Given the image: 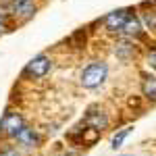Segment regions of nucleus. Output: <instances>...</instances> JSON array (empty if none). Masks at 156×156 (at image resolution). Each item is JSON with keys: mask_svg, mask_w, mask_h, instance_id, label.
<instances>
[{"mask_svg": "<svg viewBox=\"0 0 156 156\" xmlns=\"http://www.w3.org/2000/svg\"><path fill=\"white\" fill-rule=\"evenodd\" d=\"M106 77H108V65L102 60H94L87 67H83V71L79 75V83L85 90H96L106 81Z\"/></svg>", "mask_w": 156, "mask_h": 156, "instance_id": "obj_1", "label": "nucleus"}, {"mask_svg": "<svg viewBox=\"0 0 156 156\" xmlns=\"http://www.w3.org/2000/svg\"><path fill=\"white\" fill-rule=\"evenodd\" d=\"M25 125L27 123H25L23 115L17 108H6L4 115H2V119H0V135L6 137V140H15L17 133L21 131Z\"/></svg>", "mask_w": 156, "mask_h": 156, "instance_id": "obj_2", "label": "nucleus"}, {"mask_svg": "<svg viewBox=\"0 0 156 156\" xmlns=\"http://www.w3.org/2000/svg\"><path fill=\"white\" fill-rule=\"evenodd\" d=\"M2 9L6 11L9 17L17 19V21H29L34 15L37 12V4L34 0H6L2 4Z\"/></svg>", "mask_w": 156, "mask_h": 156, "instance_id": "obj_3", "label": "nucleus"}, {"mask_svg": "<svg viewBox=\"0 0 156 156\" xmlns=\"http://www.w3.org/2000/svg\"><path fill=\"white\" fill-rule=\"evenodd\" d=\"M52 71V58L48 54H37L25 65L21 71V79H42Z\"/></svg>", "mask_w": 156, "mask_h": 156, "instance_id": "obj_4", "label": "nucleus"}, {"mask_svg": "<svg viewBox=\"0 0 156 156\" xmlns=\"http://www.w3.org/2000/svg\"><path fill=\"white\" fill-rule=\"evenodd\" d=\"M79 125L90 127V129H96V131L102 133L104 129H108V125H110V117H108V112H104L98 104H92V106L85 110V115H83V119H81Z\"/></svg>", "mask_w": 156, "mask_h": 156, "instance_id": "obj_5", "label": "nucleus"}, {"mask_svg": "<svg viewBox=\"0 0 156 156\" xmlns=\"http://www.w3.org/2000/svg\"><path fill=\"white\" fill-rule=\"evenodd\" d=\"M15 144H19V148H25V150H36V148L42 146V133L31 125H25L23 129L17 133Z\"/></svg>", "mask_w": 156, "mask_h": 156, "instance_id": "obj_6", "label": "nucleus"}, {"mask_svg": "<svg viewBox=\"0 0 156 156\" xmlns=\"http://www.w3.org/2000/svg\"><path fill=\"white\" fill-rule=\"evenodd\" d=\"M129 12H131L129 9H117V11L108 12L102 21H104L108 31H121V27H123V23H125V19H127Z\"/></svg>", "mask_w": 156, "mask_h": 156, "instance_id": "obj_7", "label": "nucleus"}, {"mask_svg": "<svg viewBox=\"0 0 156 156\" xmlns=\"http://www.w3.org/2000/svg\"><path fill=\"white\" fill-rule=\"evenodd\" d=\"M121 31H123L125 36H129V37H140L142 36V21L133 15V11L127 15V19H125V23L121 27Z\"/></svg>", "mask_w": 156, "mask_h": 156, "instance_id": "obj_8", "label": "nucleus"}, {"mask_svg": "<svg viewBox=\"0 0 156 156\" xmlns=\"http://www.w3.org/2000/svg\"><path fill=\"white\" fill-rule=\"evenodd\" d=\"M142 94L150 102H156V75L142 73Z\"/></svg>", "mask_w": 156, "mask_h": 156, "instance_id": "obj_9", "label": "nucleus"}, {"mask_svg": "<svg viewBox=\"0 0 156 156\" xmlns=\"http://www.w3.org/2000/svg\"><path fill=\"white\" fill-rule=\"evenodd\" d=\"M131 131H133V127H131V125H127V127L119 129V131H117L115 135H112V137H110V148H112V150H119L121 146H123V142L127 140V135H129Z\"/></svg>", "mask_w": 156, "mask_h": 156, "instance_id": "obj_10", "label": "nucleus"}, {"mask_svg": "<svg viewBox=\"0 0 156 156\" xmlns=\"http://www.w3.org/2000/svg\"><path fill=\"white\" fill-rule=\"evenodd\" d=\"M115 52H117V56L123 60L131 58L133 54H135V46L133 44H129V42H119L117 44V48H115Z\"/></svg>", "mask_w": 156, "mask_h": 156, "instance_id": "obj_11", "label": "nucleus"}, {"mask_svg": "<svg viewBox=\"0 0 156 156\" xmlns=\"http://www.w3.org/2000/svg\"><path fill=\"white\" fill-rule=\"evenodd\" d=\"M85 42H87V36H85V29H77L71 37H69V44L75 46V48H85Z\"/></svg>", "mask_w": 156, "mask_h": 156, "instance_id": "obj_12", "label": "nucleus"}, {"mask_svg": "<svg viewBox=\"0 0 156 156\" xmlns=\"http://www.w3.org/2000/svg\"><path fill=\"white\" fill-rule=\"evenodd\" d=\"M12 31V23H11V17L6 15V12L0 11V36H4V34H9Z\"/></svg>", "mask_w": 156, "mask_h": 156, "instance_id": "obj_13", "label": "nucleus"}, {"mask_svg": "<svg viewBox=\"0 0 156 156\" xmlns=\"http://www.w3.org/2000/svg\"><path fill=\"white\" fill-rule=\"evenodd\" d=\"M0 156H21V152L17 150V146L2 144V146H0Z\"/></svg>", "mask_w": 156, "mask_h": 156, "instance_id": "obj_14", "label": "nucleus"}, {"mask_svg": "<svg viewBox=\"0 0 156 156\" xmlns=\"http://www.w3.org/2000/svg\"><path fill=\"white\" fill-rule=\"evenodd\" d=\"M144 21H146V25H148L150 29H154V31H156V11L144 12Z\"/></svg>", "mask_w": 156, "mask_h": 156, "instance_id": "obj_15", "label": "nucleus"}, {"mask_svg": "<svg viewBox=\"0 0 156 156\" xmlns=\"http://www.w3.org/2000/svg\"><path fill=\"white\" fill-rule=\"evenodd\" d=\"M148 62L156 69V44H152V46L148 48Z\"/></svg>", "mask_w": 156, "mask_h": 156, "instance_id": "obj_16", "label": "nucleus"}, {"mask_svg": "<svg viewBox=\"0 0 156 156\" xmlns=\"http://www.w3.org/2000/svg\"><path fill=\"white\" fill-rule=\"evenodd\" d=\"M119 156H131V154H119Z\"/></svg>", "mask_w": 156, "mask_h": 156, "instance_id": "obj_17", "label": "nucleus"}]
</instances>
